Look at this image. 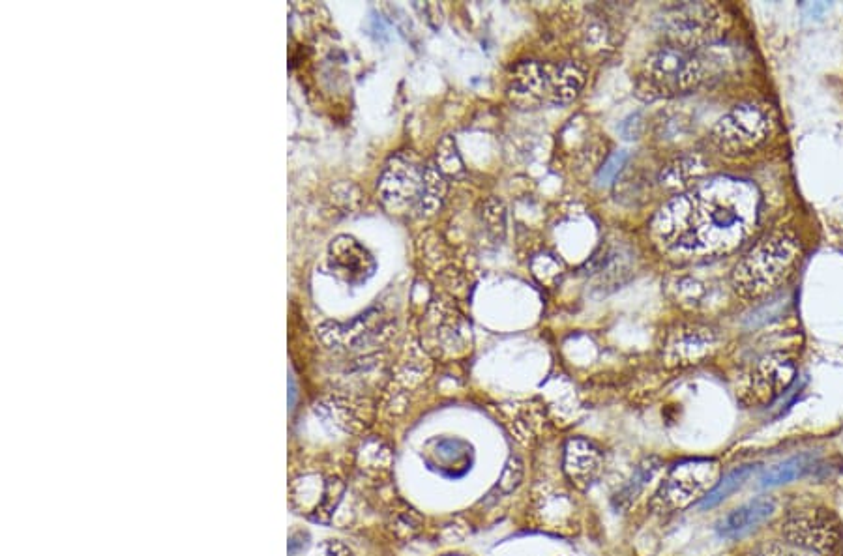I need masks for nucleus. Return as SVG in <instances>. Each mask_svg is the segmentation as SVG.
<instances>
[{"instance_id": "15", "label": "nucleus", "mask_w": 843, "mask_h": 556, "mask_svg": "<svg viewBox=\"0 0 843 556\" xmlns=\"http://www.w3.org/2000/svg\"><path fill=\"white\" fill-rule=\"evenodd\" d=\"M754 470V465H746V467H739V469L731 470L729 474H725L724 478L718 480V483L710 489L707 497L699 500V508L710 510V508L722 504L724 500H727L731 495H735L740 487L750 480Z\"/></svg>"}, {"instance_id": "5", "label": "nucleus", "mask_w": 843, "mask_h": 556, "mask_svg": "<svg viewBox=\"0 0 843 556\" xmlns=\"http://www.w3.org/2000/svg\"><path fill=\"white\" fill-rule=\"evenodd\" d=\"M662 27L669 44L699 51L724 34L725 12L709 2H684L667 8Z\"/></svg>"}, {"instance_id": "9", "label": "nucleus", "mask_w": 843, "mask_h": 556, "mask_svg": "<svg viewBox=\"0 0 843 556\" xmlns=\"http://www.w3.org/2000/svg\"><path fill=\"white\" fill-rule=\"evenodd\" d=\"M784 536L787 542L819 555H836L843 545L842 525L829 510H806L789 517Z\"/></svg>"}, {"instance_id": "6", "label": "nucleus", "mask_w": 843, "mask_h": 556, "mask_svg": "<svg viewBox=\"0 0 843 556\" xmlns=\"http://www.w3.org/2000/svg\"><path fill=\"white\" fill-rule=\"evenodd\" d=\"M772 126L769 109L759 103H742L718 120L710 139L725 156H746L769 139Z\"/></svg>"}, {"instance_id": "11", "label": "nucleus", "mask_w": 843, "mask_h": 556, "mask_svg": "<svg viewBox=\"0 0 843 556\" xmlns=\"http://www.w3.org/2000/svg\"><path fill=\"white\" fill-rule=\"evenodd\" d=\"M332 274L349 285H360L375 274L377 263L368 249L353 236H338L328 248Z\"/></svg>"}, {"instance_id": "18", "label": "nucleus", "mask_w": 843, "mask_h": 556, "mask_svg": "<svg viewBox=\"0 0 843 556\" xmlns=\"http://www.w3.org/2000/svg\"><path fill=\"white\" fill-rule=\"evenodd\" d=\"M521 480H523V465H521V461L519 459H510L508 465H506V469L503 470V476H501V489H503L504 493H510V491H514L518 487Z\"/></svg>"}, {"instance_id": "21", "label": "nucleus", "mask_w": 843, "mask_h": 556, "mask_svg": "<svg viewBox=\"0 0 843 556\" xmlns=\"http://www.w3.org/2000/svg\"><path fill=\"white\" fill-rule=\"evenodd\" d=\"M757 556H806L800 555L797 551H791V549H785V547H767L765 551H761Z\"/></svg>"}, {"instance_id": "12", "label": "nucleus", "mask_w": 843, "mask_h": 556, "mask_svg": "<svg viewBox=\"0 0 843 556\" xmlns=\"http://www.w3.org/2000/svg\"><path fill=\"white\" fill-rule=\"evenodd\" d=\"M797 377L795 362L782 352H772L761 358L752 375V396L757 401H772L782 396Z\"/></svg>"}, {"instance_id": "16", "label": "nucleus", "mask_w": 843, "mask_h": 556, "mask_svg": "<svg viewBox=\"0 0 843 556\" xmlns=\"http://www.w3.org/2000/svg\"><path fill=\"white\" fill-rule=\"evenodd\" d=\"M808 469H810V463L806 461V457L785 459L782 463L770 467L761 476V485L763 487H778V485L795 482V480H799L800 476H804V472Z\"/></svg>"}, {"instance_id": "19", "label": "nucleus", "mask_w": 843, "mask_h": 556, "mask_svg": "<svg viewBox=\"0 0 843 556\" xmlns=\"http://www.w3.org/2000/svg\"><path fill=\"white\" fill-rule=\"evenodd\" d=\"M626 160H628V154H626V152H617V154H613V156L604 163V167L600 169V173H598V182H600V184H609L615 176L619 175V171H621L622 165L626 163Z\"/></svg>"}, {"instance_id": "4", "label": "nucleus", "mask_w": 843, "mask_h": 556, "mask_svg": "<svg viewBox=\"0 0 843 556\" xmlns=\"http://www.w3.org/2000/svg\"><path fill=\"white\" fill-rule=\"evenodd\" d=\"M383 201L390 208H413L418 214H431L441 205L444 182L441 175L424 163L398 158L381 180Z\"/></svg>"}, {"instance_id": "17", "label": "nucleus", "mask_w": 843, "mask_h": 556, "mask_svg": "<svg viewBox=\"0 0 843 556\" xmlns=\"http://www.w3.org/2000/svg\"><path fill=\"white\" fill-rule=\"evenodd\" d=\"M675 291H677V300L681 302L682 306H690V308L699 306L703 296H705L703 285L697 283L696 279H681L677 283Z\"/></svg>"}, {"instance_id": "10", "label": "nucleus", "mask_w": 843, "mask_h": 556, "mask_svg": "<svg viewBox=\"0 0 843 556\" xmlns=\"http://www.w3.org/2000/svg\"><path fill=\"white\" fill-rule=\"evenodd\" d=\"M718 343V334L709 326L679 324L664 343V360L671 367L696 366L712 356Z\"/></svg>"}, {"instance_id": "7", "label": "nucleus", "mask_w": 843, "mask_h": 556, "mask_svg": "<svg viewBox=\"0 0 843 556\" xmlns=\"http://www.w3.org/2000/svg\"><path fill=\"white\" fill-rule=\"evenodd\" d=\"M583 85V72L574 64H527L512 77V94L529 103H566Z\"/></svg>"}, {"instance_id": "20", "label": "nucleus", "mask_w": 843, "mask_h": 556, "mask_svg": "<svg viewBox=\"0 0 843 556\" xmlns=\"http://www.w3.org/2000/svg\"><path fill=\"white\" fill-rule=\"evenodd\" d=\"M317 556H351V551L340 542H328L317 551Z\"/></svg>"}, {"instance_id": "3", "label": "nucleus", "mask_w": 843, "mask_h": 556, "mask_svg": "<svg viewBox=\"0 0 843 556\" xmlns=\"http://www.w3.org/2000/svg\"><path fill=\"white\" fill-rule=\"evenodd\" d=\"M714 75V62L696 49L666 45L652 51L639 74L637 88L647 98L690 94Z\"/></svg>"}, {"instance_id": "1", "label": "nucleus", "mask_w": 843, "mask_h": 556, "mask_svg": "<svg viewBox=\"0 0 843 556\" xmlns=\"http://www.w3.org/2000/svg\"><path fill=\"white\" fill-rule=\"evenodd\" d=\"M759 208L754 184L716 176L671 199L652 221V238L662 253L679 261L716 259L754 233Z\"/></svg>"}, {"instance_id": "13", "label": "nucleus", "mask_w": 843, "mask_h": 556, "mask_svg": "<svg viewBox=\"0 0 843 556\" xmlns=\"http://www.w3.org/2000/svg\"><path fill=\"white\" fill-rule=\"evenodd\" d=\"M776 512V502L769 497H759L727 513L718 523V536L725 540H739L765 525Z\"/></svg>"}, {"instance_id": "8", "label": "nucleus", "mask_w": 843, "mask_h": 556, "mask_svg": "<svg viewBox=\"0 0 843 556\" xmlns=\"http://www.w3.org/2000/svg\"><path fill=\"white\" fill-rule=\"evenodd\" d=\"M720 465L714 459H688L673 467L666 482L654 497V508L660 512H679L707 497L718 483Z\"/></svg>"}, {"instance_id": "2", "label": "nucleus", "mask_w": 843, "mask_h": 556, "mask_svg": "<svg viewBox=\"0 0 843 556\" xmlns=\"http://www.w3.org/2000/svg\"><path fill=\"white\" fill-rule=\"evenodd\" d=\"M800 242L789 229H778L757 240L740 259L731 283L744 300H757L780 289L800 263Z\"/></svg>"}, {"instance_id": "14", "label": "nucleus", "mask_w": 843, "mask_h": 556, "mask_svg": "<svg viewBox=\"0 0 843 556\" xmlns=\"http://www.w3.org/2000/svg\"><path fill=\"white\" fill-rule=\"evenodd\" d=\"M602 469V454L591 440L570 439L564 448V472L579 489L589 487Z\"/></svg>"}]
</instances>
